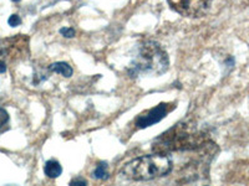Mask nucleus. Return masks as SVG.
Instances as JSON below:
<instances>
[{
    "instance_id": "nucleus-1",
    "label": "nucleus",
    "mask_w": 249,
    "mask_h": 186,
    "mask_svg": "<svg viewBox=\"0 0 249 186\" xmlns=\"http://www.w3.org/2000/svg\"><path fill=\"white\" fill-rule=\"evenodd\" d=\"M172 165V160L162 153L144 155L126 164L122 169V175L130 180L148 181L167 175Z\"/></svg>"
},
{
    "instance_id": "nucleus-2",
    "label": "nucleus",
    "mask_w": 249,
    "mask_h": 186,
    "mask_svg": "<svg viewBox=\"0 0 249 186\" xmlns=\"http://www.w3.org/2000/svg\"><path fill=\"white\" fill-rule=\"evenodd\" d=\"M204 143L203 137L197 132L192 124L178 123L175 128L156 139L153 150L157 153H168L176 150H190L201 148Z\"/></svg>"
},
{
    "instance_id": "nucleus-3",
    "label": "nucleus",
    "mask_w": 249,
    "mask_h": 186,
    "mask_svg": "<svg viewBox=\"0 0 249 186\" xmlns=\"http://www.w3.org/2000/svg\"><path fill=\"white\" fill-rule=\"evenodd\" d=\"M168 68V57L160 44L147 41L140 47L136 59L131 65V75L163 74Z\"/></svg>"
},
{
    "instance_id": "nucleus-4",
    "label": "nucleus",
    "mask_w": 249,
    "mask_h": 186,
    "mask_svg": "<svg viewBox=\"0 0 249 186\" xmlns=\"http://www.w3.org/2000/svg\"><path fill=\"white\" fill-rule=\"evenodd\" d=\"M29 54V39L25 35H15L0 41V74H5L9 62Z\"/></svg>"
},
{
    "instance_id": "nucleus-5",
    "label": "nucleus",
    "mask_w": 249,
    "mask_h": 186,
    "mask_svg": "<svg viewBox=\"0 0 249 186\" xmlns=\"http://www.w3.org/2000/svg\"><path fill=\"white\" fill-rule=\"evenodd\" d=\"M211 0H168L171 8L178 14L188 17H197L206 14Z\"/></svg>"
},
{
    "instance_id": "nucleus-6",
    "label": "nucleus",
    "mask_w": 249,
    "mask_h": 186,
    "mask_svg": "<svg viewBox=\"0 0 249 186\" xmlns=\"http://www.w3.org/2000/svg\"><path fill=\"white\" fill-rule=\"evenodd\" d=\"M173 108H175V105H172V103H160L159 106H156L152 109H148L146 112L141 113L135 119V127L137 129H143V128L151 127L153 124L161 122Z\"/></svg>"
},
{
    "instance_id": "nucleus-7",
    "label": "nucleus",
    "mask_w": 249,
    "mask_h": 186,
    "mask_svg": "<svg viewBox=\"0 0 249 186\" xmlns=\"http://www.w3.org/2000/svg\"><path fill=\"white\" fill-rule=\"evenodd\" d=\"M44 172L48 178L55 179L61 175L62 168L57 160H49L46 161L45 167H44Z\"/></svg>"
},
{
    "instance_id": "nucleus-8",
    "label": "nucleus",
    "mask_w": 249,
    "mask_h": 186,
    "mask_svg": "<svg viewBox=\"0 0 249 186\" xmlns=\"http://www.w3.org/2000/svg\"><path fill=\"white\" fill-rule=\"evenodd\" d=\"M49 70L51 72H55V74L62 75L64 77H71L72 74H74L72 67L69 63H66V62H55V63L49 66Z\"/></svg>"
},
{
    "instance_id": "nucleus-9",
    "label": "nucleus",
    "mask_w": 249,
    "mask_h": 186,
    "mask_svg": "<svg viewBox=\"0 0 249 186\" xmlns=\"http://www.w3.org/2000/svg\"><path fill=\"white\" fill-rule=\"evenodd\" d=\"M93 176L99 180H106L108 178V170H107V164L106 163H100L96 167L95 171H93Z\"/></svg>"
},
{
    "instance_id": "nucleus-10",
    "label": "nucleus",
    "mask_w": 249,
    "mask_h": 186,
    "mask_svg": "<svg viewBox=\"0 0 249 186\" xmlns=\"http://www.w3.org/2000/svg\"><path fill=\"white\" fill-rule=\"evenodd\" d=\"M9 122V114L3 107H0V129L5 127Z\"/></svg>"
},
{
    "instance_id": "nucleus-11",
    "label": "nucleus",
    "mask_w": 249,
    "mask_h": 186,
    "mask_svg": "<svg viewBox=\"0 0 249 186\" xmlns=\"http://www.w3.org/2000/svg\"><path fill=\"white\" fill-rule=\"evenodd\" d=\"M8 24L10 26H13V28H15V26H18V25H20V24H21V19H20L19 15L14 14V15H12V16L9 17Z\"/></svg>"
},
{
    "instance_id": "nucleus-12",
    "label": "nucleus",
    "mask_w": 249,
    "mask_h": 186,
    "mask_svg": "<svg viewBox=\"0 0 249 186\" xmlns=\"http://www.w3.org/2000/svg\"><path fill=\"white\" fill-rule=\"evenodd\" d=\"M60 34L65 37H74L75 36V30L71 28H62L60 30Z\"/></svg>"
},
{
    "instance_id": "nucleus-13",
    "label": "nucleus",
    "mask_w": 249,
    "mask_h": 186,
    "mask_svg": "<svg viewBox=\"0 0 249 186\" xmlns=\"http://www.w3.org/2000/svg\"><path fill=\"white\" fill-rule=\"evenodd\" d=\"M71 185L74 186H81V185H88L85 180H82V179H75V180L71 181Z\"/></svg>"
},
{
    "instance_id": "nucleus-14",
    "label": "nucleus",
    "mask_w": 249,
    "mask_h": 186,
    "mask_svg": "<svg viewBox=\"0 0 249 186\" xmlns=\"http://www.w3.org/2000/svg\"><path fill=\"white\" fill-rule=\"evenodd\" d=\"M12 1H14V3H19L20 0H12Z\"/></svg>"
}]
</instances>
